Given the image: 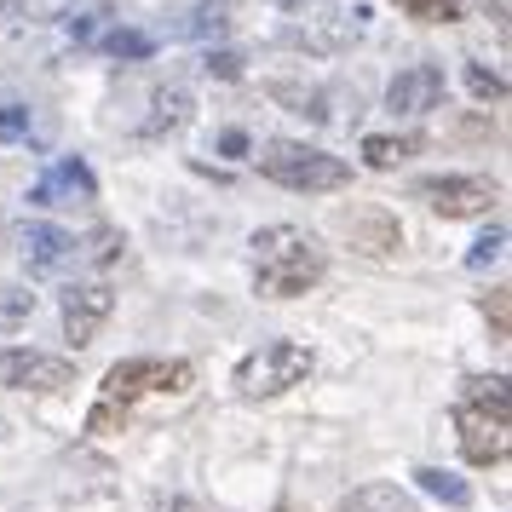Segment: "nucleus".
Listing matches in <instances>:
<instances>
[{"instance_id": "nucleus-1", "label": "nucleus", "mask_w": 512, "mask_h": 512, "mask_svg": "<svg viewBox=\"0 0 512 512\" xmlns=\"http://www.w3.org/2000/svg\"><path fill=\"white\" fill-rule=\"evenodd\" d=\"M190 380H196V369H190L185 357H121L116 369L104 374V386H98L87 432L110 438V432H121L133 420V409H139L144 397H179V392H190Z\"/></svg>"}, {"instance_id": "nucleus-2", "label": "nucleus", "mask_w": 512, "mask_h": 512, "mask_svg": "<svg viewBox=\"0 0 512 512\" xmlns=\"http://www.w3.org/2000/svg\"><path fill=\"white\" fill-rule=\"evenodd\" d=\"M328 271L323 242L300 225H265L254 231V294L259 300H294L317 288Z\"/></svg>"}, {"instance_id": "nucleus-3", "label": "nucleus", "mask_w": 512, "mask_h": 512, "mask_svg": "<svg viewBox=\"0 0 512 512\" xmlns=\"http://www.w3.org/2000/svg\"><path fill=\"white\" fill-rule=\"evenodd\" d=\"M507 374H472L461 403H455V438L461 455L472 466H501L512 449V426H507Z\"/></svg>"}, {"instance_id": "nucleus-4", "label": "nucleus", "mask_w": 512, "mask_h": 512, "mask_svg": "<svg viewBox=\"0 0 512 512\" xmlns=\"http://www.w3.org/2000/svg\"><path fill=\"white\" fill-rule=\"evenodd\" d=\"M259 173H265L271 185L305 190V196L351 185V162H346V156H328V150L300 144V139H271L265 150H259Z\"/></svg>"}, {"instance_id": "nucleus-5", "label": "nucleus", "mask_w": 512, "mask_h": 512, "mask_svg": "<svg viewBox=\"0 0 512 512\" xmlns=\"http://www.w3.org/2000/svg\"><path fill=\"white\" fill-rule=\"evenodd\" d=\"M311 369H317V357H311L300 340H265L259 351H248V357L236 363L231 386H236V397L259 403V397H282V392H294V386H305Z\"/></svg>"}, {"instance_id": "nucleus-6", "label": "nucleus", "mask_w": 512, "mask_h": 512, "mask_svg": "<svg viewBox=\"0 0 512 512\" xmlns=\"http://www.w3.org/2000/svg\"><path fill=\"white\" fill-rule=\"evenodd\" d=\"M369 29V6H351V12H311L305 24L282 29L277 41L294 52H317V58H328V52H346L357 35Z\"/></svg>"}, {"instance_id": "nucleus-7", "label": "nucleus", "mask_w": 512, "mask_h": 512, "mask_svg": "<svg viewBox=\"0 0 512 512\" xmlns=\"http://www.w3.org/2000/svg\"><path fill=\"white\" fill-rule=\"evenodd\" d=\"M415 196L432 213H443V219H472V213H489L495 202H501V190L489 185V179H472V173H438V179H420Z\"/></svg>"}, {"instance_id": "nucleus-8", "label": "nucleus", "mask_w": 512, "mask_h": 512, "mask_svg": "<svg viewBox=\"0 0 512 512\" xmlns=\"http://www.w3.org/2000/svg\"><path fill=\"white\" fill-rule=\"evenodd\" d=\"M0 386L6 392H64L75 386V363L52 351H0Z\"/></svg>"}, {"instance_id": "nucleus-9", "label": "nucleus", "mask_w": 512, "mask_h": 512, "mask_svg": "<svg viewBox=\"0 0 512 512\" xmlns=\"http://www.w3.org/2000/svg\"><path fill=\"white\" fill-rule=\"evenodd\" d=\"M110 311H116V294H110V282H70L64 288V340H70L75 351L93 346L98 328L110 323Z\"/></svg>"}, {"instance_id": "nucleus-10", "label": "nucleus", "mask_w": 512, "mask_h": 512, "mask_svg": "<svg viewBox=\"0 0 512 512\" xmlns=\"http://www.w3.org/2000/svg\"><path fill=\"white\" fill-rule=\"evenodd\" d=\"M98 179L81 156H58V162L29 185V208H75V202H93Z\"/></svg>"}, {"instance_id": "nucleus-11", "label": "nucleus", "mask_w": 512, "mask_h": 512, "mask_svg": "<svg viewBox=\"0 0 512 512\" xmlns=\"http://www.w3.org/2000/svg\"><path fill=\"white\" fill-rule=\"evenodd\" d=\"M443 104V70L438 64H409V70L392 75L386 87V110L392 116H432Z\"/></svg>"}, {"instance_id": "nucleus-12", "label": "nucleus", "mask_w": 512, "mask_h": 512, "mask_svg": "<svg viewBox=\"0 0 512 512\" xmlns=\"http://www.w3.org/2000/svg\"><path fill=\"white\" fill-rule=\"evenodd\" d=\"M231 24V0H190V6H173L162 12V24L150 29L156 41H208Z\"/></svg>"}, {"instance_id": "nucleus-13", "label": "nucleus", "mask_w": 512, "mask_h": 512, "mask_svg": "<svg viewBox=\"0 0 512 512\" xmlns=\"http://www.w3.org/2000/svg\"><path fill=\"white\" fill-rule=\"evenodd\" d=\"M18 254H24L29 271H64V265L81 254V242H75L70 231H58V225L24 219V225H18Z\"/></svg>"}, {"instance_id": "nucleus-14", "label": "nucleus", "mask_w": 512, "mask_h": 512, "mask_svg": "<svg viewBox=\"0 0 512 512\" xmlns=\"http://www.w3.org/2000/svg\"><path fill=\"white\" fill-rule=\"evenodd\" d=\"M346 236H351V248H363V254H374V259H386V254L403 248V231H397V219L386 208L346 213Z\"/></svg>"}, {"instance_id": "nucleus-15", "label": "nucleus", "mask_w": 512, "mask_h": 512, "mask_svg": "<svg viewBox=\"0 0 512 512\" xmlns=\"http://www.w3.org/2000/svg\"><path fill=\"white\" fill-rule=\"evenodd\" d=\"M190 110H196V104H190L185 87H162V93L150 98V116L139 121V139H167V133H179L190 121Z\"/></svg>"}, {"instance_id": "nucleus-16", "label": "nucleus", "mask_w": 512, "mask_h": 512, "mask_svg": "<svg viewBox=\"0 0 512 512\" xmlns=\"http://www.w3.org/2000/svg\"><path fill=\"white\" fill-rule=\"evenodd\" d=\"M409 156H420V139L415 133H369L363 139V162L374 167V173H386V167H397V162H409Z\"/></svg>"}, {"instance_id": "nucleus-17", "label": "nucleus", "mask_w": 512, "mask_h": 512, "mask_svg": "<svg viewBox=\"0 0 512 512\" xmlns=\"http://www.w3.org/2000/svg\"><path fill=\"white\" fill-rule=\"evenodd\" d=\"M265 93L277 98V104H288L294 116H311V121H328L334 110H328V93L323 87H294V81H271Z\"/></svg>"}, {"instance_id": "nucleus-18", "label": "nucleus", "mask_w": 512, "mask_h": 512, "mask_svg": "<svg viewBox=\"0 0 512 512\" xmlns=\"http://www.w3.org/2000/svg\"><path fill=\"white\" fill-rule=\"evenodd\" d=\"M415 484L432 495V501H443V507H472V489L455 478V472H443V466H415Z\"/></svg>"}, {"instance_id": "nucleus-19", "label": "nucleus", "mask_w": 512, "mask_h": 512, "mask_svg": "<svg viewBox=\"0 0 512 512\" xmlns=\"http://www.w3.org/2000/svg\"><path fill=\"white\" fill-rule=\"evenodd\" d=\"M346 512H420V507H415V501H409L397 484H363V489L346 501Z\"/></svg>"}, {"instance_id": "nucleus-20", "label": "nucleus", "mask_w": 512, "mask_h": 512, "mask_svg": "<svg viewBox=\"0 0 512 512\" xmlns=\"http://www.w3.org/2000/svg\"><path fill=\"white\" fill-rule=\"evenodd\" d=\"M98 47L110 52V58H127V64H133V58H150V52H156V35H150V29H110Z\"/></svg>"}, {"instance_id": "nucleus-21", "label": "nucleus", "mask_w": 512, "mask_h": 512, "mask_svg": "<svg viewBox=\"0 0 512 512\" xmlns=\"http://www.w3.org/2000/svg\"><path fill=\"white\" fill-rule=\"evenodd\" d=\"M397 12L415 24H461V0H397Z\"/></svg>"}, {"instance_id": "nucleus-22", "label": "nucleus", "mask_w": 512, "mask_h": 512, "mask_svg": "<svg viewBox=\"0 0 512 512\" xmlns=\"http://www.w3.org/2000/svg\"><path fill=\"white\" fill-rule=\"evenodd\" d=\"M35 133V110L29 104H0V144H18Z\"/></svg>"}, {"instance_id": "nucleus-23", "label": "nucleus", "mask_w": 512, "mask_h": 512, "mask_svg": "<svg viewBox=\"0 0 512 512\" xmlns=\"http://www.w3.org/2000/svg\"><path fill=\"white\" fill-rule=\"evenodd\" d=\"M501 248H507V225L495 219V225H489V231L478 236V242H472V254H466V265H472V271H484V265H495V259H501Z\"/></svg>"}, {"instance_id": "nucleus-24", "label": "nucleus", "mask_w": 512, "mask_h": 512, "mask_svg": "<svg viewBox=\"0 0 512 512\" xmlns=\"http://www.w3.org/2000/svg\"><path fill=\"white\" fill-rule=\"evenodd\" d=\"M29 311H35V294L29 288H0V328L29 323Z\"/></svg>"}, {"instance_id": "nucleus-25", "label": "nucleus", "mask_w": 512, "mask_h": 512, "mask_svg": "<svg viewBox=\"0 0 512 512\" xmlns=\"http://www.w3.org/2000/svg\"><path fill=\"white\" fill-rule=\"evenodd\" d=\"M466 87H472V98H484V104H501L507 98V81L495 70H484V64H466Z\"/></svg>"}, {"instance_id": "nucleus-26", "label": "nucleus", "mask_w": 512, "mask_h": 512, "mask_svg": "<svg viewBox=\"0 0 512 512\" xmlns=\"http://www.w3.org/2000/svg\"><path fill=\"white\" fill-rule=\"evenodd\" d=\"M202 70L219 75V81H236V75H242V52H208V58H202Z\"/></svg>"}, {"instance_id": "nucleus-27", "label": "nucleus", "mask_w": 512, "mask_h": 512, "mask_svg": "<svg viewBox=\"0 0 512 512\" xmlns=\"http://www.w3.org/2000/svg\"><path fill=\"white\" fill-rule=\"evenodd\" d=\"M484 317L495 323V340H507V288H495L484 300Z\"/></svg>"}, {"instance_id": "nucleus-28", "label": "nucleus", "mask_w": 512, "mask_h": 512, "mask_svg": "<svg viewBox=\"0 0 512 512\" xmlns=\"http://www.w3.org/2000/svg\"><path fill=\"white\" fill-rule=\"evenodd\" d=\"M156 512H213V507L190 501V495H167V501H156Z\"/></svg>"}, {"instance_id": "nucleus-29", "label": "nucleus", "mask_w": 512, "mask_h": 512, "mask_svg": "<svg viewBox=\"0 0 512 512\" xmlns=\"http://www.w3.org/2000/svg\"><path fill=\"white\" fill-rule=\"evenodd\" d=\"M219 150H225V156H248V133H242V127L219 133Z\"/></svg>"}, {"instance_id": "nucleus-30", "label": "nucleus", "mask_w": 512, "mask_h": 512, "mask_svg": "<svg viewBox=\"0 0 512 512\" xmlns=\"http://www.w3.org/2000/svg\"><path fill=\"white\" fill-rule=\"evenodd\" d=\"M271 6H277V12H288V18H311L323 0H271Z\"/></svg>"}, {"instance_id": "nucleus-31", "label": "nucleus", "mask_w": 512, "mask_h": 512, "mask_svg": "<svg viewBox=\"0 0 512 512\" xmlns=\"http://www.w3.org/2000/svg\"><path fill=\"white\" fill-rule=\"evenodd\" d=\"M277 512H294V507H288V501H282V507H277Z\"/></svg>"}]
</instances>
